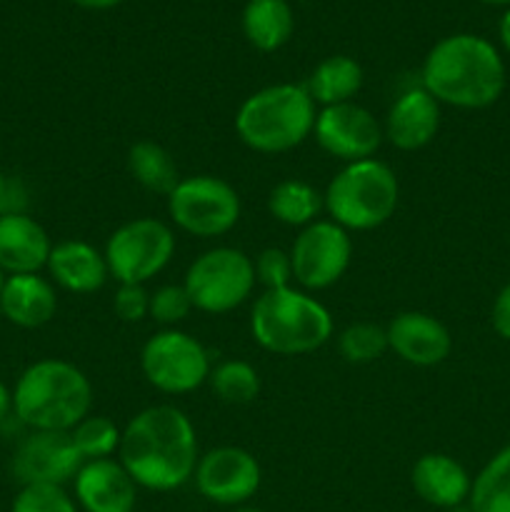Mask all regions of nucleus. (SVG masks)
<instances>
[{
  "label": "nucleus",
  "mask_w": 510,
  "mask_h": 512,
  "mask_svg": "<svg viewBox=\"0 0 510 512\" xmlns=\"http://www.w3.org/2000/svg\"><path fill=\"white\" fill-rule=\"evenodd\" d=\"M0 313L18 328L35 330L48 325L58 313V290L40 273L8 275L0 293Z\"/></svg>",
  "instance_id": "21"
},
{
  "label": "nucleus",
  "mask_w": 510,
  "mask_h": 512,
  "mask_svg": "<svg viewBox=\"0 0 510 512\" xmlns=\"http://www.w3.org/2000/svg\"><path fill=\"white\" fill-rule=\"evenodd\" d=\"M230 512H265V510H260V508H248V505H240V508H233Z\"/></svg>",
  "instance_id": "41"
},
{
  "label": "nucleus",
  "mask_w": 510,
  "mask_h": 512,
  "mask_svg": "<svg viewBox=\"0 0 510 512\" xmlns=\"http://www.w3.org/2000/svg\"><path fill=\"white\" fill-rule=\"evenodd\" d=\"M193 310H195L193 300H190L188 290H185L183 283L160 285V288H155V293H150V315L148 318H153L155 323L163 325V330L178 328V325L183 323V320L188 318Z\"/></svg>",
  "instance_id": "31"
},
{
  "label": "nucleus",
  "mask_w": 510,
  "mask_h": 512,
  "mask_svg": "<svg viewBox=\"0 0 510 512\" xmlns=\"http://www.w3.org/2000/svg\"><path fill=\"white\" fill-rule=\"evenodd\" d=\"M388 350L415 368H435L453 350V335L435 315L420 310L398 313L388 325Z\"/></svg>",
  "instance_id": "15"
},
{
  "label": "nucleus",
  "mask_w": 510,
  "mask_h": 512,
  "mask_svg": "<svg viewBox=\"0 0 510 512\" xmlns=\"http://www.w3.org/2000/svg\"><path fill=\"white\" fill-rule=\"evenodd\" d=\"M210 390L225 405H248L260 393V373L248 360H223L210 370Z\"/></svg>",
  "instance_id": "27"
},
{
  "label": "nucleus",
  "mask_w": 510,
  "mask_h": 512,
  "mask_svg": "<svg viewBox=\"0 0 510 512\" xmlns=\"http://www.w3.org/2000/svg\"><path fill=\"white\" fill-rule=\"evenodd\" d=\"M170 223L193 238H220L240 220V195L218 175H190L180 178L168 195Z\"/></svg>",
  "instance_id": "8"
},
{
  "label": "nucleus",
  "mask_w": 510,
  "mask_h": 512,
  "mask_svg": "<svg viewBox=\"0 0 510 512\" xmlns=\"http://www.w3.org/2000/svg\"><path fill=\"white\" fill-rule=\"evenodd\" d=\"M93 408V385L78 365L43 358L20 373L13 388V415L28 430L70 433Z\"/></svg>",
  "instance_id": "3"
},
{
  "label": "nucleus",
  "mask_w": 510,
  "mask_h": 512,
  "mask_svg": "<svg viewBox=\"0 0 510 512\" xmlns=\"http://www.w3.org/2000/svg\"><path fill=\"white\" fill-rule=\"evenodd\" d=\"M10 512H80L63 485H20Z\"/></svg>",
  "instance_id": "30"
},
{
  "label": "nucleus",
  "mask_w": 510,
  "mask_h": 512,
  "mask_svg": "<svg viewBox=\"0 0 510 512\" xmlns=\"http://www.w3.org/2000/svg\"><path fill=\"white\" fill-rule=\"evenodd\" d=\"M498 33H500V43H503V48L508 50V55H510V8L505 10L503 18H500Z\"/></svg>",
  "instance_id": "38"
},
{
  "label": "nucleus",
  "mask_w": 510,
  "mask_h": 512,
  "mask_svg": "<svg viewBox=\"0 0 510 512\" xmlns=\"http://www.w3.org/2000/svg\"><path fill=\"white\" fill-rule=\"evenodd\" d=\"M473 512H510V445L500 448L470 485Z\"/></svg>",
  "instance_id": "26"
},
{
  "label": "nucleus",
  "mask_w": 510,
  "mask_h": 512,
  "mask_svg": "<svg viewBox=\"0 0 510 512\" xmlns=\"http://www.w3.org/2000/svg\"><path fill=\"white\" fill-rule=\"evenodd\" d=\"M440 130V103L423 88H408L393 100L383 123V135L393 148L415 153L435 140Z\"/></svg>",
  "instance_id": "17"
},
{
  "label": "nucleus",
  "mask_w": 510,
  "mask_h": 512,
  "mask_svg": "<svg viewBox=\"0 0 510 512\" xmlns=\"http://www.w3.org/2000/svg\"><path fill=\"white\" fill-rule=\"evenodd\" d=\"M83 455L73 435L60 430H30L13 453V475L20 485H63L73 483L83 468Z\"/></svg>",
  "instance_id": "14"
},
{
  "label": "nucleus",
  "mask_w": 510,
  "mask_h": 512,
  "mask_svg": "<svg viewBox=\"0 0 510 512\" xmlns=\"http://www.w3.org/2000/svg\"><path fill=\"white\" fill-rule=\"evenodd\" d=\"M295 30L293 8L288 0H248L243 8V33L260 53H275Z\"/></svg>",
  "instance_id": "23"
},
{
  "label": "nucleus",
  "mask_w": 510,
  "mask_h": 512,
  "mask_svg": "<svg viewBox=\"0 0 510 512\" xmlns=\"http://www.w3.org/2000/svg\"><path fill=\"white\" fill-rule=\"evenodd\" d=\"M445 512H473V508H470L468 503H463V505H455V508H450V510H445Z\"/></svg>",
  "instance_id": "39"
},
{
  "label": "nucleus",
  "mask_w": 510,
  "mask_h": 512,
  "mask_svg": "<svg viewBox=\"0 0 510 512\" xmlns=\"http://www.w3.org/2000/svg\"><path fill=\"white\" fill-rule=\"evenodd\" d=\"M420 85L440 105L458 110L490 108L505 90L503 55L480 35H448L425 55Z\"/></svg>",
  "instance_id": "2"
},
{
  "label": "nucleus",
  "mask_w": 510,
  "mask_h": 512,
  "mask_svg": "<svg viewBox=\"0 0 510 512\" xmlns=\"http://www.w3.org/2000/svg\"><path fill=\"white\" fill-rule=\"evenodd\" d=\"M490 323H493V330L500 338L510 340V283H505L500 293L495 295L493 310H490Z\"/></svg>",
  "instance_id": "35"
},
{
  "label": "nucleus",
  "mask_w": 510,
  "mask_h": 512,
  "mask_svg": "<svg viewBox=\"0 0 510 512\" xmlns=\"http://www.w3.org/2000/svg\"><path fill=\"white\" fill-rule=\"evenodd\" d=\"M45 270H48L55 288H63L73 295L98 293L110 278L103 250H98L88 240L78 238L55 243Z\"/></svg>",
  "instance_id": "18"
},
{
  "label": "nucleus",
  "mask_w": 510,
  "mask_h": 512,
  "mask_svg": "<svg viewBox=\"0 0 510 512\" xmlns=\"http://www.w3.org/2000/svg\"><path fill=\"white\" fill-rule=\"evenodd\" d=\"M183 285L195 310L225 315L240 308L253 295L258 280H255V265L250 255L238 248L220 245V248L200 253L188 265Z\"/></svg>",
  "instance_id": "7"
},
{
  "label": "nucleus",
  "mask_w": 510,
  "mask_h": 512,
  "mask_svg": "<svg viewBox=\"0 0 510 512\" xmlns=\"http://www.w3.org/2000/svg\"><path fill=\"white\" fill-rule=\"evenodd\" d=\"M415 495L433 508L450 510L468 503L473 478L463 463L445 453H425L410 470Z\"/></svg>",
  "instance_id": "20"
},
{
  "label": "nucleus",
  "mask_w": 510,
  "mask_h": 512,
  "mask_svg": "<svg viewBox=\"0 0 510 512\" xmlns=\"http://www.w3.org/2000/svg\"><path fill=\"white\" fill-rule=\"evenodd\" d=\"M8 415H13V388L0 380V423H3Z\"/></svg>",
  "instance_id": "36"
},
{
  "label": "nucleus",
  "mask_w": 510,
  "mask_h": 512,
  "mask_svg": "<svg viewBox=\"0 0 510 512\" xmlns=\"http://www.w3.org/2000/svg\"><path fill=\"white\" fill-rule=\"evenodd\" d=\"M125 163H128V173L133 175L135 183L148 193L168 198L175 185L180 183L175 158L155 140H138L130 145Z\"/></svg>",
  "instance_id": "24"
},
{
  "label": "nucleus",
  "mask_w": 510,
  "mask_h": 512,
  "mask_svg": "<svg viewBox=\"0 0 510 512\" xmlns=\"http://www.w3.org/2000/svg\"><path fill=\"white\" fill-rule=\"evenodd\" d=\"M315 115L318 105L305 85H268L240 103L235 113V133L255 153H288L313 135Z\"/></svg>",
  "instance_id": "5"
},
{
  "label": "nucleus",
  "mask_w": 510,
  "mask_h": 512,
  "mask_svg": "<svg viewBox=\"0 0 510 512\" xmlns=\"http://www.w3.org/2000/svg\"><path fill=\"white\" fill-rule=\"evenodd\" d=\"M5 278H8V275L3 273V270H0V293H3V285H5Z\"/></svg>",
  "instance_id": "42"
},
{
  "label": "nucleus",
  "mask_w": 510,
  "mask_h": 512,
  "mask_svg": "<svg viewBox=\"0 0 510 512\" xmlns=\"http://www.w3.org/2000/svg\"><path fill=\"white\" fill-rule=\"evenodd\" d=\"M325 213L340 228L365 233L388 223L400 203L395 170L378 158L345 163L323 193Z\"/></svg>",
  "instance_id": "6"
},
{
  "label": "nucleus",
  "mask_w": 510,
  "mask_h": 512,
  "mask_svg": "<svg viewBox=\"0 0 510 512\" xmlns=\"http://www.w3.org/2000/svg\"><path fill=\"white\" fill-rule=\"evenodd\" d=\"M253 265L255 280H258V285H263V290H278L293 285V263H290V253H285V250H260Z\"/></svg>",
  "instance_id": "32"
},
{
  "label": "nucleus",
  "mask_w": 510,
  "mask_h": 512,
  "mask_svg": "<svg viewBox=\"0 0 510 512\" xmlns=\"http://www.w3.org/2000/svg\"><path fill=\"white\" fill-rule=\"evenodd\" d=\"M103 255L110 278L145 285L173 260L175 233L158 218H133L110 233Z\"/></svg>",
  "instance_id": "10"
},
{
  "label": "nucleus",
  "mask_w": 510,
  "mask_h": 512,
  "mask_svg": "<svg viewBox=\"0 0 510 512\" xmlns=\"http://www.w3.org/2000/svg\"><path fill=\"white\" fill-rule=\"evenodd\" d=\"M28 205V185H25L18 175H10L0 168V215L28 213Z\"/></svg>",
  "instance_id": "34"
},
{
  "label": "nucleus",
  "mask_w": 510,
  "mask_h": 512,
  "mask_svg": "<svg viewBox=\"0 0 510 512\" xmlns=\"http://www.w3.org/2000/svg\"><path fill=\"white\" fill-rule=\"evenodd\" d=\"M140 370L148 385L165 395H188L210 378V353L198 338L178 328L150 335L140 350Z\"/></svg>",
  "instance_id": "9"
},
{
  "label": "nucleus",
  "mask_w": 510,
  "mask_h": 512,
  "mask_svg": "<svg viewBox=\"0 0 510 512\" xmlns=\"http://www.w3.org/2000/svg\"><path fill=\"white\" fill-rule=\"evenodd\" d=\"M315 143L343 163L368 160L383 145V123L358 103L320 108L315 115Z\"/></svg>",
  "instance_id": "13"
},
{
  "label": "nucleus",
  "mask_w": 510,
  "mask_h": 512,
  "mask_svg": "<svg viewBox=\"0 0 510 512\" xmlns=\"http://www.w3.org/2000/svg\"><path fill=\"white\" fill-rule=\"evenodd\" d=\"M195 488L208 503L240 508L255 498L263 483L258 458L238 445H220L200 455L195 465Z\"/></svg>",
  "instance_id": "12"
},
{
  "label": "nucleus",
  "mask_w": 510,
  "mask_h": 512,
  "mask_svg": "<svg viewBox=\"0 0 510 512\" xmlns=\"http://www.w3.org/2000/svg\"><path fill=\"white\" fill-rule=\"evenodd\" d=\"M73 498L85 512H135L138 485L120 460H88L73 478Z\"/></svg>",
  "instance_id": "16"
},
{
  "label": "nucleus",
  "mask_w": 510,
  "mask_h": 512,
  "mask_svg": "<svg viewBox=\"0 0 510 512\" xmlns=\"http://www.w3.org/2000/svg\"><path fill=\"white\" fill-rule=\"evenodd\" d=\"M53 240L28 213L0 215V270L5 275L40 273L48 265Z\"/></svg>",
  "instance_id": "19"
},
{
  "label": "nucleus",
  "mask_w": 510,
  "mask_h": 512,
  "mask_svg": "<svg viewBox=\"0 0 510 512\" xmlns=\"http://www.w3.org/2000/svg\"><path fill=\"white\" fill-rule=\"evenodd\" d=\"M338 350L345 363L368 365L388 353V330L378 323H353L338 335Z\"/></svg>",
  "instance_id": "29"
},
{
  "label": "nucleus",
  "mask_w": 510,
  "mask_h": 512,
  "mask_svg": "<svg viewBox=\"0 0 510 512\" xmlns=\"http://www.w3.org/2000/svg\"><path fill=\"white\" fill-rule=\"evenodd\" d=\"M288 253L295 283L305 290H325L350 268L353 238L330 218H320L300 230Z\"/></svg>",
  "instance_id": "11"
},
{
  "label": "nucleus",
  "mask_w": 510,
  "mask_h": 512,
  "mask_svg": "<svg viewBox=\"0 0 510 512\" xmlns=\"http://www.w3.org/2000/svg\"><path fill=\"white\" fill-rule=\"evenodd\" d=\"M360 88H363V68L350 55H330L320 60L305 83V90L320 108L353 103Z\"/></svg>",
  "instance_id": "22"
},
{
  "label": "nucleus",
  "mask_w": 510,
  "mask_h": 512,
  "mask_svg": "<svg viewBox=\"0 0 510 512\" xmlns=\"http://www.w3.org/2000/svg\"><path fill=\"white\" fill-rule=\"evenodd\" d=\"M478 3H485V5H508V8H510V0H478Z\"/></svg>",
  "instance_id": "40"
},
{
  "label": "nucleus",
  "mask_w": 510,
  "mask_h": 512,
  "mask_svg": "<svg viewBox=\"0 0 510 512\" xmlns=\"http://www.w3.org/2000/svg\"><path fill=\"white\" fill-rule=\"evenodd\" d=\"M73 443L78 448V453L83 455V460H103L113 458L120 448V438H123V430L108 418V415H93L80 420L73 430Z\"/></svg>",
  "instance_id": "28"
},
{
  "label": "nucleus",
  "mask_w": 510,
  "mask_h": 512,
  "mask_svg": "<svg viewBox=\"0 0 510 512\" xmlns=\"http://www.w3.org/2000/svg\"><path fill=\"white\" fill-rule=\"evenodd\" d=\"M118 460L138 488L173 493L188 485L200 460L198 435L188 415L175 405H150L128 420Z\"/></svg>",
  "instance_id": "1"
},
{
  "label": "nucleus",
  "mask_w": 510,
  "mask_h": 512,
  "mask_svg": "<svg viewBox=\"0 0 510 512\" xmlns=\"http://www.w3.org/2000/svg\"><path fill=\"white\" fill-rule=\"evenodd\" d=\"M113 310L123 323H140L150 315V293L145 290V285L118 283Z\"/></svg>",
  "instance_id": "33"
},
{
  "label": "nucleus",
  "mask_w": 510,
  "mask_h": 512,
  "mask_svg": "<svg viewBox=\"0 0 510 512\" xmlns=\"http://www.w3.org/2000/svg\"><path fill=\"white\" fill-rule=\"evenodd\" d=\"M325 210L323 193L305 180H280L268 195V213L288 228H300L320 220Z\"/></svg>",
  "instance_id": "25"
},
{
  "label": "nucleus",
  "mask_w": 510,
  "mask_h": 512,
  "mask_svg": "<svg viewBox=\"0 0 510 512\" xmlns=\"http://www.w3.org/2000/svg\"><path fill=\"white\" fill-rule=\"evenodd\" d=\"M70 3H75L78 8H85V10H108V8H115V5H120L123 0H70Z\"/></svg>",
  "instance_id": "37"
},
{
  "label": "nucleus",
  "mask_w": 510,
  "mask_h": 512,
  "mask_svg": "<svg viewBox=\"0 0 510 512\" xmlns=\"http://www.w3.org/2000/svg\"><path fill=\"white\" fill-rule=\"evenodd\" d=\"M250 335L273 355H308L333 338V315L305 290H263L250 308Z\"/></svg>",
  "instance_id": "4"
}]
</instances>
